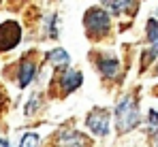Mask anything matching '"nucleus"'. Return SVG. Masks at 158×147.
<instances>
[{"label": "nucleus", "mask_w": 158, "mask_h": 147, "mask_svg": "<svg viewBox=\"0 0 158 147\" xmlns=\"http://www.w3.org/2000/svg\"><path fill=\"white\" fill-rule=\"evenodd\" d=\"M115 117H118V130L120 132L132 130L139 124V107H137V100L132 96H124L118 102Z\"/></svg>", "instance_id": "nucleus-1"}, {"label": "nucleus", "mask_w": 158, "mask_h": 147, "mask_svg": "<svg viewBox=\"0 0 158 147\" xmlns=\"http://www.w3.org/2000/svg\"><path fill=\"white\" fill-rule=\"evenodd\" d=\"M83 26H85V32L92 39H101L109 30V15L103 9H90L83 17Z\"/></svg>", "instance_id": "nucleus-2"}, {"label": "nucleus", "mask_w": 158, "mask_h": 147, "mask_svg": "<svg viewBox=\"0 0 158 147\" xmlns=\"http://www.w3.org/2000/svg\"><path fill=\"white\" fill-rule=\"evenodd\" d=\"M22 39V28L17 22L9 19L4 24H0V51H9L13 49Z\"/></svg>", "instance_id": "nucleus-3"}, {"label": "nucleus", "mask_w": 158, "mask_h": 147, "mask_svg": "<svg viewBox=\"0 0 158 147\" xmlns=\"http://www.w3.org/2000/svg\"><path fill=\"white\" fill-rule=\"evenodd\" d=\"M88 128L94 132V134H98V137H105L107 132H109V113H107V109H94L90 115H88Z\"/></svg>", "instance_id": "nucleus-4"}, {"label": "nucleus", "mask_w": 158, "mask_h": 147, "mask_svg": "<svg viewBox=\"0 0 158 147\" xmlns=\"http://www.w3.org/2000/svg\"><path fill=\"white\" fill-rule=\"evenodd\" d=\"M60 88H62V94H69V92H73V90H77L79 85H81V81H83V77L79 71H73V68H66L64 73L60 75Z\"/></svg>", "instance_id": "nucleus-5"}, {"label": "nucleus", "mask_w": 158, "mask_h": 147, "mask_svg": "<svg viewBox=\"0 0 158 147\" xmlns=\"http://www.w3.org/2000/svg\"><path fill=\"white\" fill-rule=\"evenodd\" d=\"M148 39H150V43H152V49H150V53L143 55V68L148 66V62L158 53V22L156 19H150V22H148Z\"/></svg>", "instance_id": "nucleus-6"}, {"label": "nucleus", "mask_w": 158, "mask_h": 147, "mask_svg": "<svg viewBox=\"0 0 158 147\" xmlns=\"http://www.w3.org/2000/svg\"><path fill=\"white\" fill-rule=\"evenodd\" d=\"M58 145L60 147H85V145H90V141L73 130V132H60Z\"/></svg>", "instance_id": "nucleus-7"}, {"label": "nucleus", "mask_w": 158, "mask_h": 147, "mask_svg": "<svg viewBox=\"0 0 158 147\" xmlns=\"http://www.w3.org/2000/svg\"><path fill=\"white\" fill-rule=\"evenodd\" d=\"M36 73V62H32V60H28L24 58V62L19 64V75H17V85L24 90L28 83L32 81V77Z\"/></svg>", "instance_id": "nucleus-8"}, {"label": "nucleus", "mask_w": 158, "mask_h": 147, "mask_svg": "<svg viewBox=\"0 0 158 147\" xmlns=\"http://www.w3.org/2000/svg\"><path fill=\"white\" fill-rule=\"evenodd\" d=\"M103 2V6H105L107 11H111V13H124V11H128L132 6V0H101Z\"/></svg>", "instance_id": "nucleus-9"}, {"label": "nucleus", "mask_w": 158, "mask_h": 147, "mask_svg": "<svg viewBox=\"0 0 158 147\" xmlns=\"http://www.w3.org/2000/svg\"><path fill=\"white\" fill-rule=\"evenodd\" d=\"M98 68H101V73L105 75V77H115V75L120 73V62L115 58H103L101 64H98Z\"/></svg>", "instance_id": "nucleus-10"}, {"label": "nucleus", "mask_w": 158, "mask_h": 147, "mask_svg": "<svg viewBox=\"0 0 158 147\" xmlns=\"http://www.w3.org/2000/svg\"><path fill=\"white\" fill-rule=\"evenodd\" d=\"M47 60L52 62L53 66H62V68H64V66H66V64L71 62L69 53H66L64 49H60V47H56L53 51H49V53H47Z\"/></svg>", "instance_id": "nucleus-11"}, {"label": "nucleus", "mask_w": 158, "mask_h": 147, "mask_svg": "<svg viewBox=\"0 0 158 147\" xmlns=\"http://www.w3.org/2000/svg\"><path fill=\"white\" fill-rule=\"evenodd\" d=\"M19 147H39V134L26 132L24 139H22V143H19Z\"/></svg>", "instance_id": "nucleus-12"}, {"label": "nucleus", "mask_w": 158, "mask_h": 147, "mask_svg": "<svg viewBox=\"0 0 158 147\" xmlns=\"http://www.w3.org/2000/svg\"><path fill=\"white\" fill-rule=\"evenodd\" d=\"M39 104H41V100H39V96L34 94V96L30 98L28 107H26V115H32V113H34V109H39Z\"/></svg>", "instance_id": "nucleus-13"}, {"label": "nucleus", "mask_w": 158, "mask_h": 147, "mask_svg": "<svg viewBox=\"0 0 158 147\" xmlns=\"http://www.w3.org/2000/svg\"><path fill=\"white\" fill-rule=\"evenodd\" d=\"M4 111H6V94H4V90H2V85H0V117H2Z\"/></svg>", "instance_id": "nucleus-14"}, {"label": "nucleus", "mask_w": 158, "mask_h": 147, "mask_svg": "<svg viewBox=\"0 0 158 147\" xmlns=\"http://www.w3.org/2000/svg\"><path fill=\"white\" fill-rule=\"evenodd\" d=\"M150 122L154 124V126H158V113L156 111H150Z\"/></svg>", "instance_id": "nucleus-15"}, {"label": "nucleus", "mask_w": 158, "mask_h": 147, "mask_svg": "<svg viewBox=\"0 0 158 147\" xmlns=\"http://www.w3.org/2000/svg\"><path fill=\"white\" fill-rule=\"evenodd\" d=\"M0 147H9V143H6L4 139H0Z\"/></svg>", "instance_id": "nucleus-16"}, {"label": "nucleus", "mask_w": 158, "mask_h": 147, "mask_svg": "<svg viewBox=\"0 0 158 147\" xmlns=\"http://www.w3.org/2000/svg\"><path fill=\"white\" fill-rule=\"evenodd\" d=\"M13 2H17V0H13Z\"/></svg>", "instance_id": "nucleus-17"}, {"label": "nucleus", "mask_w": 158, "mask_h": 147, "mask_svg": "<svg viewBox=\"0 0 158 147\" xmlns=\"http://www.w3.org/2000/svg\"><path fill=\"white\" fill-rule=\"evenodd\" d=\"M0 2H2V0H0Z\"/></svg>", "instance_id": "nucleus-18"}, {"label": "nucleus", "mask_w": 158, "mask_h": 147, "mask_svg": "<svg viewBox=\"0 0 158 147\" xmlns=\"http://www.w3.org/2000/svg\"><path fill=\"white\" fill-rule=\"evenodd\" d=\"M156 71H158V68H156Z\"/></svg>", "instance_id": "nucleus-19"}]
</instances>
